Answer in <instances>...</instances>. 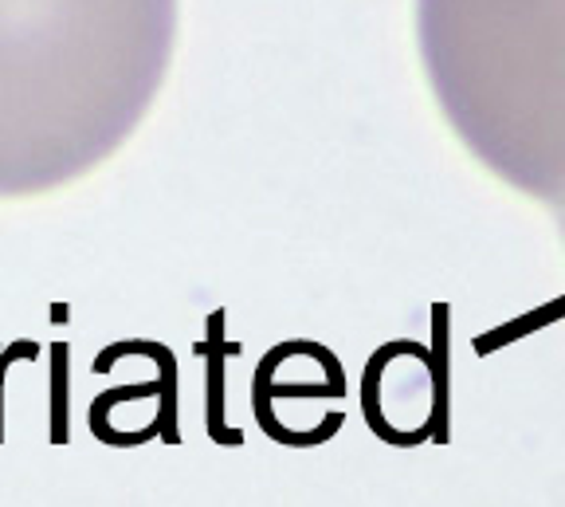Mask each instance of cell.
Listing matches in <instances>:
<instances>
[{
	"instance_id": "cell-1",
	"label": "cell",
	"mask_w": 565,
	"mask_h": 507,
	"mask_svg": "<svg viewBox=\"0 0 565 507\" xmlns=\"http://www.w3.org/2000/svg\"><path fill=\"white\" fill-rule=\"evenodd\" d=\"M173 47L177 0H0V193H40L115 154Z\"/></svg>"
},
{
	"instance_id": "cell-2",
	"label": "cell",
	"mask_w": 565,
	"mask_h": 507,
	"mask_svg": "<svg viewBox=\"0 0 565 507\" xmlns=\"http://www.w3.org/2000/svg\"><path fill=\"white\" fill-rule=\"evenodd\" d=\"M416 40L459 142L565 216V0H416Z\"/></svg>"
},
{
	"instance_id": "cell-3",
	"label": "cell",
	"mask_w": 565,
	"mask_h": 507,
	"mask_svg": "<svg viewBox=\"0 0 565 507\" xmlns=\"http://www.w3.org/2000/svg\"><path fill=\"white\" fill-rule=\"evenodd\" d=\"M52 445H67V347L52 350Z\"/></svg>"
},
{
	"instance_id": "cell-4",
	"label": "cell",
	"mask_w": 565,
	"mask_h": 507,
	"mask_svg": "<svg viewBox=\"0 0 565 507\" xmlns=\"http://www.w3.org/2000/svg\"><path fill=\"white\" fill-rule=\"evenodd\" d=\"M20 358H35V342L20 338L12 347H0V445H4V374H9V366L20 362Z\"/></svg>"
},
{
	"instance_id": "cell-5",
	"label": "cell",
	"mask_w": 565,
	"mask_h": 507,
	"mask_svg": "<svg viewBox=\"0 0 565 507\" xmlns=\"http://www.w3.org/2000/svg\"><path fill=\"white\" fill-rule=\"evenodd\" d=\"M562 232H565V216H562Z\"/></svg>"
}]
</instances>
